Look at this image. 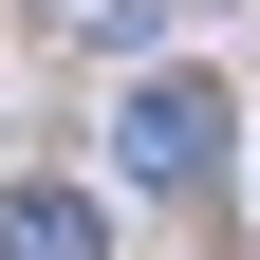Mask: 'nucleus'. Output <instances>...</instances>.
I'll use <instances>...</instances> for the list:
<instances>
[{"instance_id":"f03ea898","label":"nucleus","mask_w":260,"mask_h":260,"mask_svg":"<svg viewBox=\"0 0 260 260\" xmlns=\"http://www.w3.org/2000/svg\"><path fill=\"white\" fill-rule=\"evenodd\" d=\"M0 260H93V205L75 186H0Z\"/></svg>"},{"instance_id":"f257e3e1","label":"nucleus","mask_w":260,"mask_h":260,"mask_svg":"<svg viewBox=\"0 0 260 260\" xmlns=\"http://www.w3.org/2000/svg\"><path fill=\"white\" fill-rule=\"evenodd\" d=\"M112 168H130V186H205V168H223V93H205V75H149V93L112 112Z\"/></svg>"}]
</instances>
